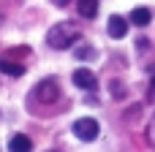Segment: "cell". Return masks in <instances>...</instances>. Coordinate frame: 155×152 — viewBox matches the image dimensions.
Masks as SVG:
<instances>
[{
	"label": "cell",
	"mask_w": 155,
	"mask_h": 152,
	"mask_svg": "<svg viewBox=\"0 0 155 152\" xmlns=\"http://www.w3.org/2000/svg\"><path fill=\"white\" fill-rule=\"evenodd\" d=\"M106 30H109V35L112 38H125V33H128V22L123 19V16H109V24H106Z\"/></svg>",
	"instance_id": "cell-5"
},
{
	"label": "cell",
	"mask_w": 155,
	"mask_h": 152,
	"mask_svg": "<svg viewBox=\"0 0 155 152\" xmlns=\"http://www.w3.org/2000/svg\"><path fill=\"white\" fill-rule=\"evenodd\" d=\"M49 152H57V150H49Z\"/></svg>",
	"instance_id": "cell-15"
},
{
	"label": "cell",
	"mask_w": 155,
	"mask_h": 152,
	"mask_svg": "<svg viewBox=\"0 0 155 152\" xmlns=\"http://www.w3.org/2000/svg\"><path fill=\"white\" fill-rule=\"evenodd\" d=\"M8 150H11V152H30V150H33V141H30L25 133H16V136H11Z\"/></svg>",
	"instance_id": "cell-6"
},
{
	"label": "cell",
	"mask_w": 155,
	"mask_h": 152,
	"mask_svg": "<svg viewBox=\"0 0 155 152\" xmlns=\"http://www.w3.org/2000/svg\"><path fill=\"white\" fill-rule=\"evenodd\" d=\"M147 139H150V144L155 147V117H153V122H150V128H147Z\"/></svg>",
	"instance_id": "cell-12"
},
{
	"label": "cell",
	"mask_w": 155,
	"mask_h": 152,
	"mask_svg": "<svg viewBox=\"0 0 155 152\" xmlns=\"http://www.w3.org/2000/svg\"><path fill=\"white\" fill-rule=\"evenodd\" d=\"M54 5H68V0H52Z\"/></svg>",
	"instance_id": "cell-13"
},
{
	"label": "cell",
	"mask_w": 155,
	"mask_h": 152,
	"mask_svg": "<svg viewBox=\"0 0 155 152\" xmlns=\"http://www.w3.org/2000/svg\"><path fill=\"white\" fill-rule=\"evenodd\" d=\"M76 57H79V60H90V57H95V52H93L90 46H82V49H76Z\"/></svg>",
	"instance_id": "cell-10"
},
{
	"label": "cell",
	"mask_w": 155,
	"mask_h": 152,
	"mask_svg": "<svg viewBox=\"0 0 155 152\" xmlns=\"http://www.w3.org/2000/svg\"><path fill=\"white\" fill-rule=\"evenodd\" d=\"M76 8H79V16H84V19H95V14H98V0H79Z\"/></svg>",
	"instance_id": "cell-8"
},
{
	"label": "cell",
	"mask_w": 155,
	"mask_h": 152,
	"mask_svg": "<svg viewBox=\"0 0 155 152\" xmlns=\"http://www.w3.org/2000/svg\"><path fill=\"white\" fill-rule=\"evenodd\" d=\"M150 19H153V11H150V8H144V5H139V8H134V11H131V22H134L136 27L150 24Z\"/></svg>",
	"instance_id": "cell-7"
},
{
	"label": "cell",
	"mask_w": 155,
	"mask_h": 152,
	"mask_svg": "<svg viewBox=\"0 0 155 152\" xmlns=\"http://www.w3.org/2000/svg\"><path fill=\"white\" fill-rule=\"evenodd\" d=\"M74 84L79 90H95L98 87V79H95V73L90 68H76L74 71Z\"/></svg>",
	"instance_id": "cell-4"
},
{
	"label": "cell",
	"mask_w": 155,
	"mask_h": 152,
	"mask_svg": "<svg viewBox=\"0 0 155 152\" xmlns=\"http://www.w3.org/2000/svg\"><path fill=\"white\" fill-rule=\"evenodd\" d=\"M0 71L8 73V76H22L25 73V65L22 63H14V60H0Z\"/></svg>",
	"instance_id": "cell-9"
},
{
	"label": "cell",
	"mask_w": 155,
	"mask_h": 152,
	"mask_svg": "<svg viewBox=\"0 0 155 152\" xmlns=\"http://www.w3.org/2000/svg\"><path fill=\"white\" fill-rule=\"evenodd\" d=\"M112 95L114 98H123V84L120 82H112Z\"/></svg>",
	"instance_id": "cell-11"
},
{
	"label": "cell",
	"mask_w": 155,
	"mask_h": 152,
	"mask_svg": "<svg viewBox=\"0 0 155 152\" xmlns=\"http://www.w3.org/2000/svg\"><path fill=\"white\" fill-rule=\"evenodd\" d=\"M153 87H155V68H153Z\"/></svg>",
	"instance_id": "cell-14"
},
{
	"label": "cell",
	"mask_w": 155,
	"mask_h": 152,
	"mask_svg": "<svg viewBox=\"0 0 155 152\" xmlns=\"http://www.w3.org/2000/svg\"><path fill=\"white\" fill-rule=\"evenodd\" d=\"M79 38H82V33H79V27L71 24V22H60V24H54V27L46 33V44H49L52 49H71Z\"/></svg>",
	"instance_id": "cell-1"
},
{
	"label": "cell",
	"mask_w": 155,
	"mask_h": 152,
	"mask_svg": "<svg viewBox=\"0 0 155 152\" xmlns=\"http://www.w3.org/2000/svg\"><path fill=\"white\" fill-rule=\"evenodd\" d=\"M35 98L44 101V103H54V101L60 98V87H57V82H54V79H44V82L35 87Z\"/></svg>",
	"instance_id": "cell-3"
},
{
	"label": "cell",
	"mask_w": 155,
	"mask_h": 152,
	"mask_svg": "<svg viewBox=\"0 0 155 152\" xmlns=\"http://www.w3.org/2000/svg\"><path fill=\"white\" fill-rule=\"evenodd\" d=\"M74 133H76V139H82V141H95V139H98V122H95L93 117H82V120L74 122Z\"/></svg>",
	"instance_id": "cell-2"
}]
</instances>
